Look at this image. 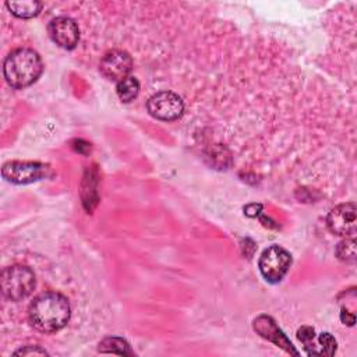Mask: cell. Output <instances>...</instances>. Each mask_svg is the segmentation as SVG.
Returning <instances> with one entry per match:
<instances>
[{
    "label": "cell",
    "mask_w": 357,
    "mask_h": 357,
    "mask_svg": "<svg viewBox=\"0 0 357 357\" xmlns=\"http://www.w3.org/2000/svg\"><path fill=\"white\" fill-rule=\"evenodd\" d=\"M252 326H254V331L258 335H261L264 339H268L269 342H273L276 346H280L287 353H291V354H296V356L298 354V351L293 347L291 342L286 337L283 331L278 326V324L269 315L257 317L252 322Z\"/></svg>",
    "instance_id": "cell-10"
},
{
    "label": "cell",
    "mask_w": 357,
    "mask_h": 357,
    "mask_svg": "<svg viewBox=\"0 0 357 357\" xmlns=\"http://www.w3.org/2000/svg\"><path fill=\"white\" fill-rule=\"evenodd\" d=\"M314 336H315V331L311 326H301L297 331V337L304 343V347L308 354H312V350H314V343H312Z\"/></svg>",
    "instance_id": "cell-16"
},
{
    "label": "cell",
    "mask_w": 357,
    "mask_h": 357,
    "mask_svg": "<svg viewBox=\"0 0 357 357\" xmlns=\"http://www.w3.org/2000/svg\"><path fill=\"white\" fill-rule=\"evenodd\" d=\"M98 351L100 353H113V354H132L130 344L117 336H110V337H105L99 346H98Z\"/></svg>",
    "instance_id": "cell-13"
},
{
    "label": "cell",
    "mask_w": 357,
    "mask_h": 357,
    "mask_svg": "<svg viewBox=\"0 0 357 357\" xmlns=\"http://www.w3.org/2000/svg\"><path fill=\"white\" fill-rule=\"evenodd\" d=\"M47 356V351L45 349H40L39 346H25L20 350L14 351V356Z\"/></svg>",
    "instance_id": "cell-17"
},
{
    "label": "cell",
    "mask_w": 357,
    "mask_h": 357,
    "mask_svg": "<svg viewBox=\"0 0 357 357\" xmlns=\"http://www.w3.org/2000/svg\"><path fill=\"white\" fill-rule=\"evenodd\" d=\"M132 68V59L131 56L120 49L109 50L100 60L99 70L110 81L120 82L126 77H128Z\"/></svg>",
    "instance_id": "cell-8"
},
{
    "label": "cell",
    "mask_w": 357,
    "mask_h": 357,
    "mask_svg": "<svg viewBox=\"0 0 357 357\" xmlns=\"http://www.w3.org/2000/svg\"><path fill=\"white\" fill-rule=\"evenodd\" d=\"M70 315L71 308L67 297L57 291H46L36 296L28 308L31 325L45 333H53L64 328Z\"/></svg>",
    "instance_id": "cell-1"
},
{
    "label": "cell",
    "mask_w": 357,
    "mask_h": 357,
    "mask_svg": "<svg viewBox=\"0 0 357 357\" xmlns=\"http://www.w3.org/2000/svg\"><path fill=\"white\" fill-rule=\"evenodd\" d=\"M6 7L18 18H32L42 10V3L36 0H22V1H7Z\"/></svg>",
    "instance_id": "cell-11"
},
{
    "label": "cell",
    "mask_w": 357,
    "mask_h": 357,
    "mask_svg": "<svg viewBox=\"0 0 357 357\" xmlns=\"http://www.w3.org/2000/svg\"><path fill=\"white\" fill-rule=\"evenodd\" d=\"M50 39L60 47L71 50L79 40V29L77 22L70 17H56L47 25Z\"/></svg>",
    "instance_id": "cell-7"
},
{
    "label": "cell",
    "mask_w": 357,
    "mask_h": 357,
    "mask_svg": "<svg viewBox=\"0 0 357 357\" xmlns=\"http://www.w3.org/2000/svg\"><path fill=\"white\" fill-rule=\"evenodd\" d=\"M356 205L354 202H346L331 209L326 218L328 229L336 234L349 237L356 233Z\"/></svg>",
    "instance_id": "cell-9"
},
{
    "label": "cell",
    "mask_w": 357,
    "mask_h": 357,
    "mask_svg": "<svg viewBox=\"0 0 357 357\" xmlns=\"http://www.w3.org/2000/svg\"><path fill=\"white\" fill-rule=\"evenodd\" d=\"M340 319L343 324H347V325H353L354 324V315L350 314L349 311H346L344 308H342V312H340Z\"/></svg>",
    "instance_id": "cell-18"
},
{
    "label": "cell",
    "mask_w": 357,
    "mask_h": 357,
    "mask_svg": "<svg viewBox=\"0 0 357 357\" xmlns=\"http://www.w3.org/2000/svg\"><path fill=\"white\" fill-rule=\"evenodd\" d=\"M40 56L28 47L13 50L4 60L3 74L11 88L21 89L33 84L42 74Z\"/></svg>",
    "instance_id": "cell-2"
},
{
    "label": "cell",
    "mask_w": 357,
    "mask_h": 357,
    "mask_svg": "<svg viewBox=\"0 0 357 357\" xmlns=\"http://www.w3.org/2000/svg\"><path fill=\"white\" fill-rule=\"evenodd\" d=\"M146 109L149 114L158 120L173 121L183 114L184 103L177 93L172 91H160L148 99Z\"/></svg>",
    "instance_id": "cell-6"
},
{
    "label": "cell",
    "mask_w": 357,
    "mask_h": 357,
    "mask_svg": "<svg viewBox=\"0 0 357 357\" xmlns=\"http://www.w3.org/2000/svg\"><path fill=\"white\" fill-rule=\"evenodd\" d=\"M52 174L50 166L40 162H7L1 167V176L13 184H31Z\"/></svg>",
    "instance_id": "cell-5"
},
{
    "label": "cell",
    "mask_w": 357,
    "mask_h": 357,
    "mask_svg": "<svg viewBox=\"0 0 357 357\" xmlns=\"http://www.w3.org/2000/svg\"><path fill=\"white\" fill-rule=\"evenodd\" d=\"M116 92H117V96L120 98L121 102H131L138 96L139 82L135 77L128 75L124 79H121L120 82H117Z\"/></svg>",
    "instance_id": "cell-12"
},
{
    "label": "cell",
    "mask_w": 357,
    "mask_h": 357,
    "mask_svg": "<svg viewBox=\"0 0 357 357\" xmlns=\"http://www.w3.org/2000/svg\"><path fill=\"white\" fill-rule=\"evenodd\" d=\"M336 255L340 261L347 264L356 262V240L354 237H346L336 247Z\"/></svg>",
    "instance_id": "cell-14"
},
{
    "label": "cell",
    "mask_w": 357,
    "mask_h": 357,
    "mask_svg": "<svg viewBox=\"0 0 357 357\" xmlns=\"http://www.w3.org/2000/svg\"><path fill=\"white\" fill-rule=\"evenodd\" d=\"M291 265V255L280 245L265 248L259 257L258 266L264 279L269 283H279Z\"/></svg>",
    "instance_id": "cell-4"
},
{
    "label": "cell",
    "mask_w": 357,
    "mask_h": 357,
    "mask_svg": "<svg viewBox=\"0 0 357 357\" xmlns=\"http://www.w3.org/2000/svg\"><path fill=\"white\" fill-rule=\"evenodd\" d=\"M35 284V273L25 265H11L1 271V293L11 301H21L26 298L33 291Z\"/></svg>",
    "instance_id": "cell-3"
},
{
    "label": "cell",
    "mask_w": 357,
    "mask_h": 357,
    "mask_svg": "<svg viewBox=\"0 0 357 357\" xmlns=\"http://www.w3.org/2000/svg\"><path fill=\"white\" fill-rule=\"evenodd\" d=\"M318 342L321 344V350H319V356H332L335 351H336V340L335 337L328 333V332H324L319 335L318 337Z\"/></svg>",
    "instance_id": "cell-15"
}]
</instances>
